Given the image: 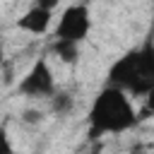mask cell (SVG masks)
<instances>
[{
    "label": "cell",
    "instance_id": "cell-2",
    "mask_svg": "<svg viewBox=\"0 0 154 154\" xmlns=\"http://www.w3.org/2000/svg\"><path fill=\"white\" fill-rule=\"evenodd\" d=\"M106 84L123 89L128 96H144L154 87V38H144L116 58L106 72Z\"/></svg>",
    "mask_w": 154,
    "mask_h": 154
},
{
    "label": "cell",
    "instance_id": "cell-8",
    "mask_svg": "<svg viewBox=\"0 0 154 154\" xmlns=\"http://www.w3.org/2000/svg\"><path fill=\"white\" fill-rule=\"evenodd\" d=\"M22 120H24V123L36 125V123H41V120H43V111H38V108H26V111L22 113Z\"/></svg>",
    "mask_w": 154,
    "mask_h": 154
},
{
    "label": "cell",
    "instance_id": "cell-10",
    "mask_svg": "<svg viewBox=\"0 0 154 154\" xmlns=\"http://www.w3.org/2000/svg\"><path fill=\"white\" fill-rule=\"evenodd\" d=\"M130 154H149V152H144V149H132Z\"/></svg>",
    "mask_w": 154,
    "mask_h": 154
},
{
    "label": "cell",
    "instance_id": "cell-1",
    "mask_svg": "<svg viewBox=\"0 0 154 154\" xmlns=\"http://www.w3.org/2000/svg\"><path fill=\"white\" fill-rule=\"evenodd\" d=\"M137 123L140 116L132 96H128L123 89L111 84H103L87 108V132L91 140L125 135Z\"/></svg>",
    "mask_w": 154,
    "mask_h": 154
},
{
    "label": "cell",
    "instance_id": "cell-3",
    "mask_svg": "<svg viewBox=\"0 0 154 154\" xmlns=\"http://www.w3.org/2000/svg\"><path fill=\"white\" fill-rule=\"evenodd\" d=\"M91 26V7L87 2H70L58 12V19L53 22V43L79 48L89 38Z\"/></svg>",
    "mask_w": 154,
    "mask_h": 154
},
{
    "label": "cell",
    "instance_id": "cell-6",
    "mask_svg": "<svg viewBox=\"0 0 154 154\" xmlns=\"http://www.w3.org/2000/svg\"><path fill=\"white\" fill-rule=\"evenodd\" d=\"M51 101H53V111H55V113H67V111H70V106H72L70 94H63V91H58Z\"/></svg>",
    "mask_w": 154,
    "mask_h": 154
},
{
    "label": "cell",
    "instance_id": "cell-9",
    "mask_svg": "<svg viewBox=\"0 0 154 154\" xmlns=\"http://www.w3.org/2000/svg\"><path fill=\"white\" fill-rule=\"evenodd\" d=\"M142 99H144V106H147V111L154 116V87H152V89H149V91H147Z\"/></svg>",
    "mask_w": 154,
    "mask_h": 154
},
{
    "label": "cell",
    "instance_id": "cell-7",
    "mask_svg": "<svg viewBox=\"0 0 154 154\" xmlns=\"http://www.w3.org/2000/svg\"><path fill=\"white\" fill-rule=\"evenodd\" d=\"M0 154H14V144H12L7 125H0Z\"/></svg>",
    "mask_w": 154,
    "mask_h": 154
},
{
    "label": "cell",
    "instance_id": "cell-5",
    "mask_svg": "<svg viewBox=\"0 0 154 154\" xmlns=\"http://www.w3.org/2000/svg\"><path fill=\"white\" fill-rule=\"evenodd\" d=\"M55 12H58V2H36L17 19V29L31 36H43L51 31L55 22Z\"/></svg>",
    "mask_w": 154,
    "mask_h": 154
},
{
    "label": "cell",
    "instance_id": "cell-4",
    "mask_svg": "<svg viewBox=\"0 0 154 154\" xmlns=\"http://www.w3.org/2000/svg\"><path fill=\"white\" fill-rule=\"evenodd\" d=\"M17 91L24 99H53L58 94V82H55V72L51 67L48 55H41L31 63V67L22 75V79L17 82Z\"/></svg>",
    "mask_w": 154,
    "mask_h": 154
}]
</instances>
